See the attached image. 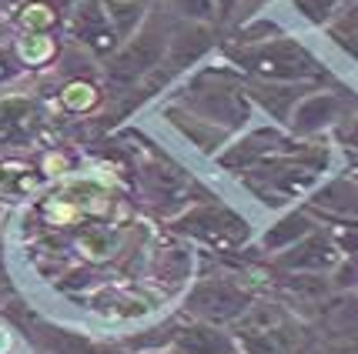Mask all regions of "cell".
Returning <instances> with one entry per match:
<instances>
[{"instance_id":"6da1fadb","label":"cell","mask_w":358,"mask_h":354,"mask_svg":"<svg viewBox=\"0 0 358 354\" xmlns=\"http://www.w3.org/2000/svg\"><path fill=\"white\" fill-rule=\"evenodd\" d=\"M181 108L221 127L224 134L245 131L255 114V104L248 97V80L241 71H231V67H204L198 74H191L185 94H181Z\"/></svg>"},{"instance_id":"7a4b0ae2","label":"cell","mask_w":358,"mask_h":354,"mask_svg":"<svg viewBox=\"0 0 358 354\" xmlns=\"http://www.w3.org/2000/svg\"><path fill=\"white\" fill-rule=\"evenodd\" d=\"M228 57L241 74L265 84H315L318 78H325V67L318 64L312 50L285 34L265 44L234 47Z\"/></svg>"},{"instance_id":"3957f363","label":"cell","mask_w":358,"mask_h":354,"mask_svg":"<svg viewBox=\"0 0 358 354\" xmlns=\"http://www.w3.org/2000/svg\"><path fill=\"white\" fill-rule=\"evenodd\" d=\"M168 37H171L168 20L151 10L138 31L131 34L127 40H121V47L108 57V64H104L108 87H114V91H138L151 74H157L164 67Z\"/></svg>"},{"instance_id":"277c9868","label":"cell","mask_w":358,"mask_h":354,"mask_svg":"<svg viewBox=\"0 0 358 354\" xmlns=\"http://www.w3.org/2000/svg\"><path fill=\"white\" fill-rule=\"evenodd\" d=\"M231 338L238 354H295L301 331L295 327L292 314L275 301H255L231 324Z\"/></svg>"},{"instance_id":"5b68a950","label":"cell","mask_w":358,"mask_h":354,"mask_svg":"<svg viewBox=\"0 0 358 354\" xmlns=\"http://www.w3.org/2000/svg\"><path fill=\"white\" fill-rule=\"evenodd\" d=\"M181 237H191L198 244L221 251V254H234L251 241V224L245 214H238L224 204H211V200H198L187 211L174 217L171 224Z\"/></svg>"},{"instance_id":"8992f818","label":"cell","mask_w":358,"mask_h":354,"mask_svg":"<svg viewBox=\"0 0 358 354\" xmlns=\"http://www.w3.org/2000/svg\"><path fill=\"white\" fill-rule=\"evenodd\" d=\"M241 184L248 187L255 198L268 204V207H281L288 200H298L305 194H312L315 187L322 184V174L308 170L305 164H298L295 157L278 154V157H268L265 164L251 168L248 174H241Z\"/></svg>"},{"instance_id":"52a82bcc","label":"cell","mask_w":358,"mask_h":354,"mask_svg":"<svg viewBox=\"0 0 358 354\" xmlns=\"http://www.w3.org/2000/svg\"><path fill=\"white\" fill-rule=\"evenodd\" d=\"M251 304H255V297L238 281H231V277H204L187 291L185 311L194 321L215 324V327H231Z\"/></svg>"},{"instance_id":"ba28073f","label":"cell","mask_w":358,"mask_h":354,"mask_svg":"<svg viewBox=\"0 0 358 354\" xmlns=\"http://www.w3.org/2000/svg\"><path fill=\"white\" fill-rule=\"evenodd\" d=\"M292 147V138L288 131L278 127V124H268V127H251L248 134L234 138L224 144L215 161H218L221 170H231V174H248L251 168L265 164L268 157H278Z\"/></svg>"},{"instance_id":"9c48e42d","label":"cell","mask_w":358,"mask_h":354,"mask_svg":"<svg viewBox=\"0 0 358 354\" xmlns=\"http://www.w3.org/2000/svg\"><path fill=\"white\" fill-rule=\"evenodd\" d=\"M348 110H352V104H348V97L342 91H318V87H312L295 104L292 117L285 124L288 127V138L312 140L318 134H328V131L338 127V121H342Z\"/></svg>"},{"instance_id":"30bf717a","label":"cell","mask_w":358,"mask_h":354,"mask_svg":"<svg viewBox=\"0 0 358 354\" xmlns=\"http://www.w3.org/2000/svg\"><path fill=\"white\" fill-rule=\"evenodd\" d=\"M141 184H144V198L151 200L161 214H171V217H178L198 200L191 194H201V187L187 177V170L174 168L168 161L144 164L141 168Z\"/></svg>"},{"instance_id":"8fae6325","label":"cell","mask_w":358,"mask_h":354,"mask_svg":"<svg viewBox=\"0 0 358 354\" xmlns=\"http://www.w3.org/2000/svg\"><path fill=\"white\" fill-rule=\"evenodd\" d=\"M67 34L80 47H87L94 57H104V61L121 47V37L110 27L108 10H104L101 0H78L71 17H67Z\"/></svg>"},{"instance_id":"7c38bea8","label":"cell","mask_w":358,"mask_h":354,"mask_svg":"<svg viewBox=\"0 0 358 354\" xmlns=\"http://www.w3.org/2000/svg\"><path fill=\"white\" fill-rule=\"evenodd\" d=\"M342 261V251L335 247L328 231H312L288 251L275 254V267L288 271V274H331V271H338Z\"/></svg>"},{"instance_id":"4fadbf2b","label":"cell","mask_w":358,"mask_h":354,"mask_svg":"<svg viewBox=\"0 0 358 354\" xmlns=\"http://www.w3.org/2000/svg\"><path fill=\"white\" fill-rule=\"evenodd\" d=\"M215 24H187L181 20L178 27H171L168 37V57H164V71H187L198 61H204L211 50H215Z\"/></svg>"},{"instance_id":"5bb4252c","label":"cell","mask_w":358,"mask_h":354,"mask_svg":"<svg viewBox=\"0 0 358 354\" xmlns=\"http://www.w3.org/2000/svg\"><path fill=\"white\" fill-rule=\"evenodd\" d=\"M174 354H238L231 331L204 321H187L171 334Z\"/></svg>"},{"instance_id":"9a60e30c","label":"cell","mask_w":358,"mask_h":354,"mask_svg":"<svg viewBox=\"0 0 358 354\" xmlns=\"http://www.w3.org/2000/svg\"><path fill=\"white\" fill-rule=\"evenodd\" d=\"M161 114H164V121L171 124V127H178V134H181V138H187V144H194L201 154L218 157L221 151H224L228 138H231V134H224L221 127L201 121L198 114H191V110L181 108V104H168Z\"/></svg>"},{"instance_id":"2e32d148","label":"cell","mask_w":358,"mask_h":354,"mask_svg":"<svg viewBox=\"0 0 358 354\" xmlns=\"http://www.w3.org/2000/svg\"><path fill=\"white\" fill-rule=\"evenodd\" d=\"M308 207L328 221H358V184L352 177H335L308 194Z\"/></svg>"},{"instance_id":"e0dca14e","label":"cell","mask_w":358,"mask_h":354,"mask_svg":"<svg viewBox=\"0 0 358 354\" xmlns=\"http://www.w3.org/2000/svg\"><path fill=\"white\" fill-rule=\"evenodd\" d=\"M312 91V84H265V80H248V97L255 108L268 110V117L285 127L295 104Z\"/></svg>"},{"instance_id":"ac0fdd59","label":"cell","mask_w":358,"mask_h":354,"mask_svg":"<svg viewBox=\"0 0 358 354\" xmlns=\"http://www.w3.org/2000/svg\"><path fill=\"white\" fill-rule=\"evenodd\" d=\"M312 231H318V224H315V217L305 211V207H292V211H285V214L275 221V224H268V231L258 237V244L265 254H281V251H288L292 244H298L301 237H308Z\"/></svg>"},{"instance_id":"d6986e66","label":"cell","mask_w":358,"mask_h":354,"mask_svg":"<svg viewBox=\"0 0 358 354\" xmlns=\"http://www.w3.org/2000/svg\"><path fill=\"white\" fill-rule=\"evenodd\" d=\"M37 124V110L24 97H3L0 101V140L7 144H27Z\"/></svg>"},{"instance_id":"ffe728a7","label":"cell","mask_w":358,"mask_h":354,"mask_svg":"<svg viewBox=\"0 0 358 354\" xmlns=\"http://www.w3.org/2000/svg\"><path fill=\"white\" fill-rule=\"evenodd\" d=\"M101 3H104L110 27L117 31L121 40H127L144 24V17L151 14V0H101Z\"/></svg>"},{"instance_id":"44dd1931","label":"cell","mask_w":358,"mask_h":354,"mask_svg":"<svg viewBox=\"0 0 358 354\" xmlns=\"http://www.w3.org/2000/svg\"><path fill=\"white\" fill-rule=\"evenodd\" d=\"M17 61L27 64V67H41V64H50L54 54H57V40L50 34H20L17 37Z\"/></svg>"},{"instance_id":"7402d4cb","label":"cell","mask_w":358,"mask_h":354,"mask_svg":"<svg viewBox=\"0 0 358 354\" xmlns=\"http://www.w3.org/2000/svg\"><path fill=\"white\" fill-rule=\"evenodd\" d=\"M17 20H20L24 34H47L61 20V14H57V7L47 3V0H27V3L17 10Z\"/></svg>"},{"instance_id":"603a6c76","label":"cell","mask_w":358,"mask_h":354,"mask_svg":"<svg viewBox=\"0 0 358 354\" xmlns=\"http://www.w3.org/2000/svg\"><path fill=\"white\" fill-rule=\"evenodd\" d=\"M328 37H331V44L342 47L345 54L358 64V10H342L328 24Z\"/></svg>"},{"instance_id":"cb8c5ba5","label":"cell","mask_w":358,"mask_h":354,"mask_svg":"<svg viewBox=\"0 0 358 354\" xmlns=\"http://www.w3.org/2000/svg\"><path fill=\"white\" fill-rule=\"evenodd\" d=\"M292 10L312 27H328L342 14V0H292Z\"/></svg>"},{"instance_id":"d4e9b609","label":"cell","mask_w":358,"mask_h":354,"mask_svg":"<svg viewBox=\"0 0 358 354\" xmlns=\"http://www.w3.org/2000/svg\"><path fill=\"white\" fill-rule=\"evenodd\" d=\"M61 104L67 110H74V114H87V110L101 104V91L94 84H87V80H71L61 91Z\"/></svg>"},{"instance_id":"484cf974","label":"cell","mask_w":358,"mask_h":354,"mask_svg":"<svg viewBox=\"0 0 358 354\" xmlns=\"http://www.w3.org/2000/svg\"><path fill=\"white\" fill-rule=\"evenodd\" d=\"M168 10L178 14L187 24H215L218 14H215V0H164Z\"/></svg>"},{"instance_id":"4316f807","label":"cell","mask_w":358,"mask_h":354,"mask_svg":"<svg viewBox=\"0 0 358 354\" xmlns=\"http://www.w3.org/2000/svg\"><path fill=\"white\" fill-rule=\"evenodd\" d=\"M335 138H338V144H345V147H355V151H358V110H348L342 121H338V127H335Z\"/></svg>"},{"instance_id":"83f0119b","label":"cell","mask_w":358,"mask_h":354,"mask_svg":"<svg viewBox=\"0 0 358 354\" xmlns=\"http://www.w3.org/2000/svg\"><path fill=\"white\" fill-rule=\"evenodd\" d=\"M238 7H241V0H215V14H218L221 24H224V20H234V17H238Z\"/></svg>"},{"instance_id":"f1b7e54d","label":"cell","mask_w":358,"mask_h":354,"mask_svg":"<svg viewBox=\"0 0 358 354\" xmlns=\"http://www.w3.org/2000/svg\"><path fill=\"white\" fill-rule=\"evenodd\" d=\"M271 0H241L238 7V17H258V10H265Z\"/></svg>"},{"instance_id":"f546056e","label":"cell","mask_w":358,"mask_h":354,"mask_svg":"<svg viewBox=\"0 0 358 354\" xmlns=\"http://www.w3.org/2000/svg\"><path fill=\"white\" fill-rule=\"evenodd\" d=\"M44 170L47 174H54V177H61L64 170H67V161H64L61 154H47L44 157Z\"/></svg>"},{"instance_id":"4dcf8cb0","label":"cell","mask_w":358,"mask_h":354,"mask_svg":"<svg viewBox=\"0 0 358 354\" xmlns=\"http://www.w3.org/2000/svg\"><path fill=\"white\" fill-rule=\"evenodd\" d=\"M325 354H358V344H331L325 348Z\"/></svg>"},{"instance_id":"1f68e13d","label":"cell","mask_w":358,"mask_h":354,"mask_svg":"<svg viewBox=\"0 0 358 354\" xmlns=\"http://www.w3.org/2000/svg\"><path fill=\"white\" fill-rule=\"evenodd\" d=\"M10 7L20 10V7H24V0H0V10H10Z\"/></svg>"},{"instance_id":"d6a6232c","label":"cell","mask_w":358,"mask_h":354,"mask_svg":"<svg viewBox=\"0 0 358 354\" xmlns=\"http://www.w3.org/2000/svg\"><path fill=\"white\" fill-rule=\"evenodd\" d=\"M3 348H7V334L0 331V351H3Z\"/></svg>"},{"instance_id":"836d02e7","label":"cell","mask_w":358,"mask_h":354,"mask_svg":"<svg viewBox=\"0 0 358 354\" xmlns=\"http://www.w3.org/2000/svg\"><path fill=\"white\" fill-rule=\"evenodd\" d=\"M0 221H3V204H0Z\"/></svg>"},{"instance_id":"e575fe53","label":"cell","mask_w":358,"mask_h":354,"mask_svg":"<svg viewBox=\"0 0 358 354\" xmlns=\"http://www.w3.org/2000/svg\"><path fill=\"white\" fill-rule=\"evenodd\" d=\"M0 181H3V168H0Z\"/></svg>"}]
</instances>
